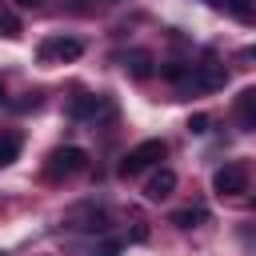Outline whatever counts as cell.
Returning a JSON list of instances; mask_svg holds the SVG:
<instances>
[{
	"label": "cell",
	"mask_w": 256,
	"mask_h": 256,
	"mask_svg": "<svg viewBox=\"0 0 256 256\" xmlns=\"http://www.w3.org/2000/svg\"><path fill=\"white\" fill-rule=\"evenodd\" d=\"M20 32H24V28H20V16H16V12H12V8H8V4L0 0V36H8V40H16Z\"/></svg>",
	"instance_id": "30bf717a"
},
{
	"label": "cell",
	"mask_w": 256,
	"mask_h": 256,
	"mask_svg": "<svg viewBox=\"0 0 256 256\" xmlns=\"http://www.w3.org/2000/svg\"><path fill=\"white\" fill-rule=\"evenodd\" d=\"M16 4H24V8H32V4H40V0H16Z\"/></svg>",
	"instance_id": "ac0fdd59"
},
{
	"label": "cell",
	"mask_w": 256,
	"mask_h": 256,
	"mask_svg": "<svg viewBox=\"0 0 256 256\" xmlns=\"http://www.w3.org/2000/svg\"><path fill=\"white\" fill-rule=\"evenodd\" d=\"M212 188H216V196H240V192H248V168H244V164H224V168H216Z\"/></svg>",
	"instance_id": "277c9868"
},
{
	"label": "cell",
	"mask_w": 256,
	"mask_h": 256,
	"mask_svg": "<svg viewBox=\"0 0 256 256\" xmlns=\"http://www.w3.org/2000/svg\"><path fill=\"white\" fill-rule=\"evenodd\" d=\"M224 4H228V12L240 16V20H252V16H256V0H224Z\"/></svg>",
	"instance_id": "4fadbf2b"
},
{
	"label": "cell",
	"mask_w": 256,
	"mask_h": 256,
	"mask_svg": "<svg viewBox=\"0 0 256 256\" xmlns=\"http://www.w3.org/2000/svg\"><path fill=\"white\" fill-rule=\"evenodd\" d=\"M212 4H224V0H212Z\"/></svg>",
	"instance_id": "ffe728a7"
},
{
	"label": "cell",
	"mask_w": 256,
	"mask_h": 256,
	"mask_svg": "<svg viewBox=\"0 0 256 256\" xmlns=\"http://www.w3.org/2000/svg\"><path fill=\"white\" fill-rule=\"evenodd\" d=\"M224 84H228V72H224V64H216V60L192 64L188 76L180 80L184 92H216V88H224Z\"/></svg>",
	"instance_id": "6da1fadb"
},
{
	"label": "cell",
	"mask_w": 256,
	"mask_h": 256,
	"mask_svg": "<svg viewBox=\"0 0 256 256\" xmlns=\"http://www.w3.org/2000/svg\"><path fill=\"white\" fill-rule=\"evenodd\" d=\"M0 104H4V84H0Z\"/></svg>",
	"instance_id": "d6986e66"
},
{
	"label": "cell",
	"mask_w": 256,
	"mask_h": 256,
	"mask_svg": "<svg viewBox=\"0 0 256 256\" xmlns=\"http://www.w3.org/2000/svg\"><path fill=\"white\" fill-rule=\"evenodd\" d=\"M204 220V208H180V212H172V224L176 228H196Z\"/></svg>",
	"instance_id": "7c38bea8"
},
{
	"label": "cell",
	"mask_w": 256,
	"mask_h": 256,
	"mask_svg": "<svg viewBox=\"0 0 256 256\" xmlns=\"http://www.w3.org/2000/svg\"><path fill=\"white\" fill-rule=\"evenodd\" d=\"M84 168H88V152H84V148H72V144H68V148H56V152L48 156V176H56V180H60V176L68 180V176H76V172H84Z\"/></svg>",
	"instance_id": "3957f363"
},
{
	"label": "cell",
	"mask_w": 256,
	"mask_h": 256,
	"mask_svg": "<svg viewBox=\"0 0 256 256\" xmlns=\"http://www.w3.org/2000/svg\"><path fill=\"white\" fill-rule=\"evenodd\" d=\"M168 156V144L164 140H144V144H136L124 160H120V176H140L144 168H152L156 160H164Z\"/></svg>",
	"instance_id": "7a4b0ae2"
},
{
	"label": "cell",
	"mask_w": 256,
	"mask_h": 256,
	"mask_svg": "<svg viewBox=\"0 0 256 256\" xmlns=\"http://www.w3.org/2000/svg\"><path fill=\"white\" fill-rule=\"evenodd\" d=\"M16 156H20V136L16 132H0V168L12 164Z\"/></svg>",
	"instance_id": "8fae6325"
},
{
	"label": "cell",
	"mask_w": 256,
	"mask_h": 256,
	"mask_svg": "<svg viewBox=\"0 0 256 256\" xmlns=\"http://www.w3.org/2000/svg\"><path fill=\"white\" fill-rule=\"evenodd\" d=\"M188 132H196V136H204V132H208V116H204V112H196V116H188Z\"/></svg>",
	"instance_id": "9a60e30c"
},
{
	"label": "cell",
	"mask_w": 256,
	"mask_h": 256,
	"mask_svg": "<svg viewBox=\"0 0 256 256\" xmlns=\"http://www.w3.org/2000/svg\"><path fill=\"white\" fill-rule=\"evenodd\" d=\"M80 52H84V44L72 40V36H52V40L40 44V60H44V64H48V60H76Z\"/></svg>",
	"instance_id": "5b68a950"
},
{
	"label": "cell",
	"mask_w": 256,
	"mask_h": 256,
	"mask_svg": "<svg viewBox=\"0 0 256 256\" xmlns=\"http://www.w3.org/2000/svg\"><path fill=\"white\" fill-rule=\"evenodd\" d=\"M120 64H124V72H128V76H136V80L152 76V56H148L144 48H132V52H124V56H120Z\"/></svg>",
	"instance_id": "9c48e42d"
},
{
	"label": "cell",
	"mask_w": 256,
	"mask_h": 256,
	"mask_svg": "<svg viewBox=\"0 0 256 256\" xmlns=\"http://www.w3.org/2000/svg\"><path fill=\"white\" fill-rule=\"evenodd\" d=\"M240 60H256V44H248V48H240Z\"/></svg>",
	"instance_id": "e0dca14e"
},
{
	"label": "cell",
	"mask_w": 256,
	"mask_h": 256,
	"mask_svg": "<svg viewBox=\"0 0 256 256\" xmlns=\"http://www.w3.org/2000/svg\"><path fill=\"white\" fill-rule=\"evenodd\" d=\"M68 112H72L76 120H96V116H108V112H112V100H108V96H76V100L68 104Z\"/></svg>",
	"instance_id": "8992f818"
},
{
	"label": "cell",
	"mask_w": 256,
	"mask_h": 256,
	"mask_svg": "<svg viewBox=\"0 0 256 256\" xmlns=\"http://www.w3.org/2000/svg\"><path fill=\"white\" fill-rule=\"evenodd\" d=\"M160 76H164V80H176V84H180V80L188 76V64H180V60H172V64H160Z\"/></svg>",
	"instance_id": "5bb4252c"
},
{
	"label": "cell",
	"mask_w": 256,
	"mask_h": 256,
	"mask_svg": "<svg viewBox=\"0 0 256 256\" xmlns=\"http://www.w3.org/2000/svg\"><path fill=\"white\" fill-rule=\"evenodd\" d=\"M172 192H176V172H172V168H160V172L144 184V196H148V200H168Z\"/></svg>",
	"instance_id": "ba28073f"
},
{
	"label": "cell",
	"mask_w": 256,
	"mask_h": 256,
	"mask_svg": "<svg viewBox=\"0 0 256 256\" xmlns=\"http://www.w3.org/2000/svg\"><path fill=\"white\" fill-rule=\"evenodd\" d=\"M232 116H236V124H240L244 132H252V128H256V88H244V92L236 96Z\"/></svg>",
	"instance_id": "52a82bcc"
},
{
	"label": "cell",
	"mask_w": 256,
	"mask_h": 256,
	"mask_svg": "<svg viewBox=\"0 0 256 256\" xmlns=\"http://www.w3.org/2000/svg\"><path fill=\"white\" fill-rule=\"evenodd\" d=\"M92 256H120V240H104V244H100Z\"/></svg>",
	"instance_id": "2e32d148"
}]
</instances>
